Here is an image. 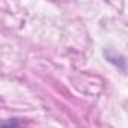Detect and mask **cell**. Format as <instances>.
<instances>
[{
    "mask_svg": "<svg viewBox=\"0 0 128 128\" xmlns=\"http://www.w3.org/2000/svg\"><path fill=\"white\" fill-rule=\"evenodd\" d=\"M2 128H20V122L17 119H9L2 124Z\"/></svg>",
    "mask_w": 128,
    "mask_h": 128,
    "instance_id": "6da1fadb",
    "label": "cell"
}]
</instances>
